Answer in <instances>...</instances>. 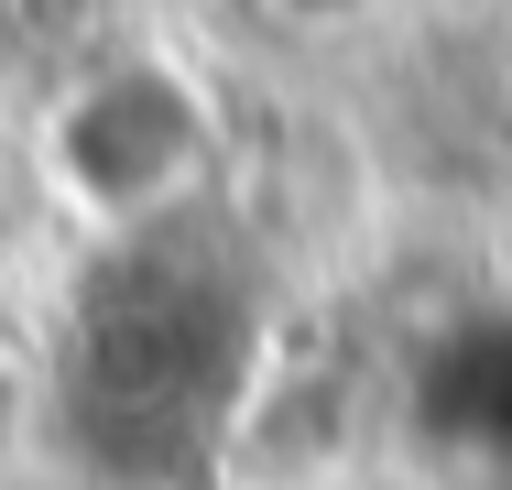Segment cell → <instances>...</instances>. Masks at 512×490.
<instances>
[{
  "mask_svg": "<svg viewBox=\"0 0 512 490\" xmlns=\"http://www.w3.org/2000/svg\"><path fill=\"white\" fill-rule=\"evenodd\" d=\"M44 153H55V186L77 196L88 218L153 229L207 164V109H197V88L175 66L131 55V66H99L88 88H66Z\"/></svg>",
  "mask_w": 512,
  "mask_h": 490,
  "instance_id": "1",
  "label": "cell"
},
{
  "mask_svg": "<svg viewBox=\"0 0 512 490\" xmlns=\"http://www.w3.org/2000/svg\"><path fill=\"white\" fill-rule=\"evenodd\" d=\"M273 22H295V33H338V22H360L371 0H262Z\"/></svg>",
  "mask_w": 512,
  "mask_h": 490,
  "instance_id": "2",
  "label": "cell"
}]
</instances>
